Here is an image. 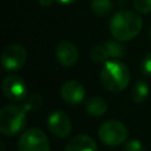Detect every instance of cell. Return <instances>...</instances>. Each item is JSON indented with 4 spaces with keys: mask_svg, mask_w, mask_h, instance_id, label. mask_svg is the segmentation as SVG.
Segmentation results:
<instances>
[{
    "mask_svg": "<svg viewBox=\"0 0 151 151\" xmlns=\"http://www.w3.org/2000/svg\"><path fill=\"white\" fill-rule=\"evenodd\" d=\"M143 26L142 18L132 11L117 12L110 20V33L118 41H129L136 38Z\"/></svg>",
    "mask_w": 151,
    "mask_h": 151,
    "instance_id": "cell-1",
    "label": "cell"
},
{
    "mask_svg": "<svg viewBox=\"0 0 151 151\" xmlns=\"http://www.w3.org/2000/svg\"><path fill=\"white\" fill-rule=\"evenodd\" d=\"M100 81L106 90L120 92L126 88L130 83V71L126 65L120 61H106L100 71Z\"/></svg>",
    "mask_w": 151,
    "mask_h": 151,
    "instance_id": "cell-2",
    "label": "cell"
},
{
    "mask_svg": "<svg viewBox=\"0 0 151 151\" xmlns=\"http://www.w3.org/2000/svg\"><path fill=\"white\" fill-rule=\"evenodd\" d=\"M27 123V112L22 106L6 105L0 110V132L5 136H15L24 130Z\"/></svg>",
    "mask_w": 151,
    "mask_h": 151,
    "instance_id": "cell-3",
    "label": "cell"
},
{
    "mask_svg": "<svg viewBox=\"0 0 151 151\" xmlns=\"http://www.w3.org/2000/svg\"><path fill=\"white\" fill-rule=\"evenodd\" d=\"M126 126L118 120H107L100 125L98 136L100 140L109 146H118L127 139Z\"/></svg>",
    "mask_w": 151,
    "mask_h": 151,
    "instance_id": "cell-4",
    "label": "cell"
},
{
    "mask_svg": "<svg viewBox=\"0 0 151 151\" xmlns=\"http://www.w3.org/2000/svg\"><path fill=\"white\" fill-rule=\"evenodd\" d=\"M19 151H50V140L40 129L32 127L26 130L18 142Z\"/></svg>",
    "mask_w": 151,
    "mask_h": 151,
    "instance_id": "cell-5",
    "label": "cell"
},
{
    "mask_svg": "<svg viewBox=\"0 0 151 151\" xmlns=\"http://www.w3.org/2000/svg\"><path fill=\"white\" fill-rule=\"evenodd\" d=\"M27 60V52L22 45L13 44L7 46L1 54V65L6 71L21 68Z\"/></svg>",
    "mask_w": 151,
    "mask_h": 151,
    "instance_id": "cell-6",
    "label": "cell"
},
{
    "mask_svg": "<svg viewBox=\"0 0 151 151\" xmlns=\"http://www.w3.org/2000/svg\"><path fill=\"white\" fill-rule=\"evenodd\" d=\"M5 96L13 101H21L27 97V86L22 78L17 74H8L2 80Z\"/></svg>",
    "mask_w": 151,
    "mask_h": 151,
    "instance_id": "cell-7",
    "label": "cell"
},
{
    "mask_svg": "<svg viewBox=\"0 0 151 151\" xmlns=\"http://www.w3.org/2000/svg\"><path fill=\"white\" fill-rule=\"evenodd\" d=\"M47 127L53 136L65 138L72 131V123L64 111L55 110L52 111L47 117Z\"/></svg>",
    "mask_w": 151,
    "mask_h": 151,
    "instance_id": "cell-8",
    "label": "cell"
},
{
    "mask_svg": "<svg viewBox=\"0 0 151 151\" xmlns=\"http://www.w3.org/2000/svg\"><path fill=\"white\" fill-rule=\"evenodd\" d=\"M60 93H61V98L67 104L77 105L84 100L85 94H86V90L79 81L68 80V81L64 83V85L61 86Z\"/></svg>",
    "mask_w": 151,
    "mask_h": 151,
    "instance_id": "cell-9",
    "label": "cell"
},
{
    "mask_svg": "<svg viewBox=\"0 0 151 151\" xmlns=\"http://www.w3.org/2000/svg\"><path fill=\"white\" fill-rule=\"evenodd\" d=\"M78 50L74 44L70 41H60L57 45L55 48V57L59 64L64 67H71L73 66L78 60Z\"/></svg>",
    "mask_w": 151,
    "mask_h": 151,
    "instance_id": "cell-10",
    "label": "cell"
},
{
    "mask_svg": "<svg viewBox=\"0 0 151 151\" xmlns=\"http://www.w3.org/2000/svg\"><path fill=\"white\" fill-rule=\"evenodd\" d=\"M64 151H97V144L90 136L78 134L67 143Z\"/></svg>",
    "mask_w": 151,
    "mask_h": 151,
    "instance_id": "cell-11",
    "label": "cell"
},
{
    "mask_svg": "<svg viewBox=\"0 0 151 151\" xmlns=\"http://www.w3.org/2000/svg\"><path fill=\"white\" fill-rule=\"evenodd\" d=\"M86 112L91 116L99 117L103 116L107 110V104L101 97H92L85 104Z\"/></svg>",
    "mask_w": 151,
    "mask_h": 151,
    "instance_id": "cell-12",
    "label": "cell"
},
{
    "mask_svg": "<svg viewBox=\"0 0 151 151\" xmlns=\"http://www.w3.org/2000/svg\"><path fill=\"white\" fill-rule=\"evenodd\" d=\"M149 91H150V88H149V85H147L146 81L137 80L133 84L132 88H131V98H132V100L134 103L140 104V103H143L147 98Z\"/></svg>",
    "mask_w": 151,
    "mask_h": 151,
    "instance_id": "cell-13",
    "label": "cell"
},
{
    "mask_svg": "<svg viewBox=\"0 0 151 151\" xmlns=\"http://www.w3.org/2000/svg\"><path fill=\"white\" fill-rule=\"evenodd\" d=\"M91 9L97 17H106L112 11L111 0H92Z\"/></svg>",
    "mask_w": 151,
    "mask_h": 151,
    "instance_id": "cell-14",
    "label": "cell"
},
{
    "mask_svg": "<svg viewBox=\"0 0 151 151\" xmlns=\"http://www.w3.org/2000/svg\"><path fill=\"white\" fill-rule=\"evenodd\" d=\"M105 47H106V51L109 53V57L110 58H113V59H118L120 57H123V54L125 53V50H124V46L117 40H109L106 41L105 44Z\"/></svg>",
    "mask_w": 151,
    "mask_h": 151,
    "instance_id": "cell-15",
    "label": "cell"
},
{
    "mask_svg": "<svg viewBox=\"0 0 151 151\" xmlns=\"http://www.w3.org/2000/svg\"><path fill=\"white\" fill-rule=\"evenodd\" d=\"M90 57H91V59H92L94 63H97V64L106 63L107 59L110 58V57H109V53H107V51H106L105 45H97V46H94V47L91 50Z\"/></svg>",
    "mask_w": 151,
    "mask_h": 151,
    "instance_id": "cell-16",
    "label": "cell"
},
{
    "mask_svg": "<svg viewBox=\"0 0 151 151\" xmlns=\"http://www.w3.org/2000/svg\"><path fill=\"white\" fill-rule=\"evenodd\" d=\"M41 105H42V97L38 93H34V94L29 96L28 98H26L25 103L22 104V107L28 113V112L37 111L38 109H40Z\"/></svg>",
    "mask_w": 151,
    "mask_h": 151,
    "instance_id": "cell-17",
    "label": "cell"
},
{
    "mask_svg": "<svg viewBox=\"0 0 151 151\" xmlns=\"http://www.w3.org/2000/svg\"><path fill=\"white\" fill-rule=\"evenodd\" d=\"M133 7L138 13H150L151 0H133Z\"/></svg>",
    "mask_w": 151,
    "mask_h": 151,
    "instance_id": "cell-18",
    "label": "cell"
},
{
    "mask_svg": "<svg viewBox=\"0 0 151 151\" xmlns=\"http://www.w3.org/2000/svg\"><path fill=\"white\" fill-rule=\"evenodd\" d=\"M140 70L142 73L146 77H151V53H147L140 63Z\"/></svg>",
    "mask_w": 151,
    "mask_h": 151,
    "instance_id": "cell-19",
    "label": "cell"
},
{
    "mask_svg": "<svg viewBox=\"0 0 151 151\" xmlns=\"http://www.w3.org/2000/svg\"><path fill=\"white\" fill-rule=\"evenodd\" d=\"M124 150L125 151H144V147L142 142H139L138 139H132L125 144Z\"/></svg>",
    "mask_w": 151,
    "mask_h": 151,
    "instance_id": "cell-20",
    "label": "cell"
},
{
    "mask_svg": "<svg viewBox=\"0 0 151 151\" xmlns=\"http://www.w3.org/2000/svg\"><path fill=\"white\" fill-rule=\"evenodd\" d=\"M55 0H39V4L42 6V7H48L51 6Z\"/></svg>",
    "mask_w": 151,
    "mask_h": 151,
    "instance_id": "cell-21",
    "label": "cell"
},
{
    "mask_svg": "<svg viewBox=\"0 0 151 151\" xmlns=\"http://www.w3.org/2000/svg\"><path fill=\"white\" fill-rule=\"evenodd\" d=\"M55 1H58L60 4H64V5H70V4H73L76 0H55Z\"/></svg>",
    "mask_w": 151,
    "mask_h": 151,
    "instance_id": "cell-22",
    "label": "cell"
},
{
    "mask_svg": "<svg viewBox=\"0 0 151 151\" xmlns=\"http://www.w3.org/2000/svg\"><path fill=\"white\" fill-rule=\"evenodd\" d=\"M149 37H150V39H151V28H150V31H149Z\"/></svg>",
    "mask_w": 151,
    "mask_h": 151,
    "instance_id": "cell-23",
    "label": "cell"
}]
</instances>
